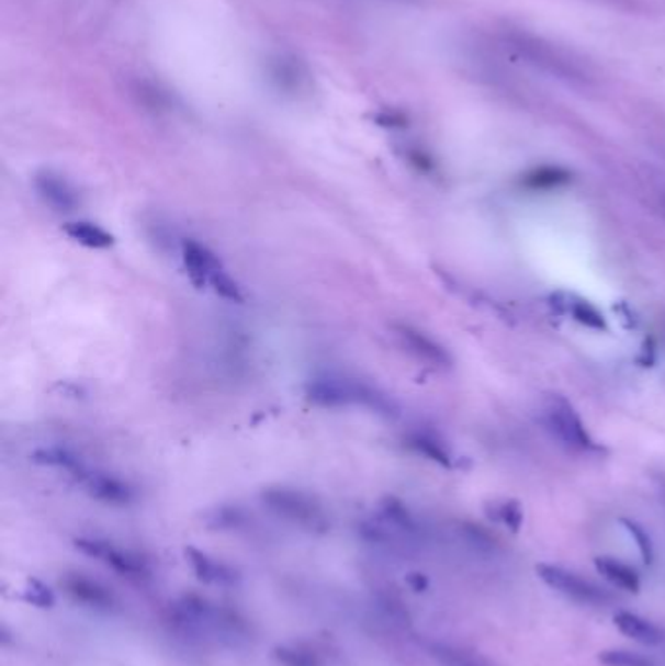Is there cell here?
<instances>
[{"label":"cell","mask_w":665,"mask_h":666,"mask_svg":"<svg viewBox=\"0 0 665 666\" xmlns=\"http://www.w3.org/2000/svg\"><path fill=\"white\" fill-rule=\"evenodd\" d=\"M508 44L516 49L534 69L546 72L554 78H561L572 84H589L594 80L591 67L578 53L556 45L543 35L531 34L523 30H511L506 34Z\"/></svg>","instance_id":"6da1fadb"},{"label":"cell","mask_w":665,"mask_h":666,"mask_svg":"<svg viewBox=\"0 0 665 666\" xmlns=\"http://www.w3.org/2000/svg\"><path fill=\"white\" fill-rule=\"evenodd\" d=\"M308 402L323 409L365 407L375 414H394V406L385 394L365 382L351 381L340 374H316L305 384Z\"/></svg>","instance_id":"7a4b0ae2"},{"label":"cell","mask_w":665,"mask_h":666,"mask_svg":"<svg viewBox=\"0 0 665 666\" xmlns=\"http://www.w3.org/2000/svg\"><path fill=\"white\" fill-rule=\"evenodd\" d=\"M174 622L192 635H211L217 640H243L248 635L245 620L223 606L211 605L205 598H180L172 608Z\"/></svg>","instance_id":"3957f363"},{"label":"cell","mask_w":665,"mask_h":666,"mask_svg":"<svg viewBox=\"0 0 665 666\" xmlns=\"http://www.w3.org/2000/svg\"><path fill=\"white\" fill-rule=\"evenodd\" d=\"M262 503L280 519L313 534H325L330 530V520L325 507L313 495L295 487H268L262 492Z\"/></svg>","instance_id":"277c9868"},{"label":"cell","mask_w":665,"mask_h":666,"mask_svg":"<svg viewBox=\"0 0 665 666\" xmlns=\"http://www.w3.org/2000/svg\"><path fill=\"white\" fill-rule=\"evenodd\" d=\"M544 425L566 449L574 452L599 450L596 441L587 433L578 411L562 396H549L544 402Z\"/></svg>","instance_id":"5b68a950"},{"label":"cell","mask_w":665,"mask_h":666,"mask_svg":"<svg viewBox=\"0 0 665 666\" xmlns=\"http://www.w3.org/2000/svg\"><path fill=\"white\" fill-rule=\"evenodd\" d=\"M537 575L551 589L559 590L564 597L572 598L582 605L604 606L613 600V597L607 590L597 587L594 580L584 579L576 573L566 572L556 565L541 563V565H537Z\"/></svg>","instance_id":"8992f818"},{"label":"cell","mask_w":665,"mask_h":666,"mask_svg":"<svg viewBox=\"0 0 665 666\" xmlns=\"http://www.w3.org/2000/svg\"><path fill=\"white\" fill-rule=\"evenodd\" d=\"M77 550H80L82 554L88 557H94L98 562L105 563L108 567H112L114 572L120 573L123 577H133V579H140V577H147L149 575V567L143 557L137 554H133L129 550H123L112 542H105V540H98V538H79L75 540Z\"/></svg>","instance_id":"52a82bcc"},{"label":"cell","mask_w":665,"mask_h":666,"mask_svg":"<svg viewBox=\"0 0 665 666\" xmlns=\"http://www.w3.org/2000/svg\"><path fill=\"white\" fill-rule=\"evenodd\" d=\"M72 479L87 492L92 499L114 505V507H127L135 501V489L122 477L112 476L108 472L90 467L88 464L80 467L79 472L72 476Z\"/></svg>","instance_id":"ba28073f"},{"label":"cell","mask_w":665,"mask_h":666,"mask_svg":"<svg viewBox=\"0 0 665 666\" xmlns=\"http://www.w3.org/2000/svg\"><path fill=\"white\" fill-rule=\"evenodd\" d=\"M34 190L55 213H75L79 208V191L59 172L40 170L34 176Z\"/></svg>","instance_id":"9c48e42d"},{"label":"cell","mask_w":665,"mask_h":666,"mask_svg":"<svg viewBox=\"0 0 665 666\" xmlns=\"http://www.w3.org/2000/svg\"><path fill=\"white\" fill-rule=\"evenodd\" d=\"M180 251H182V260H184L185 269L190 273V279L193 285L210 286V279L215 271L223 269L219 256L211 250L210 246L198 242L193 238H184L180 242Z\"/></svg>","instance_id":"30bf717a"},{"label":"cell","mask_w":665,"mask_h":666,"mask_svg":"<svg viewBox=\"0 0 665 666\" xmlns=\"http://www.w3.org/2000/svg\"><path fill=\"white\" fill-rule=\"evenodd\" d=\"M185 557H188V563L192 565L195 577L203 583H207V585L233 587L240 580V575L233 567H228L227 563L211 557V555L193 548V545L185 548Z\"/></svg>","instance_id":"8fae6325"},{"label":"cell","mask_w":665,"mask_h":666,"mask_svg":"<svg viewBox=\"0 0 665 666\" xmlns=\"http://www.w3.org/2000/svg\"><path fill=\"white\" fill-rule=\"evenodd\" d=\"M394 331H396L398 339L403 341V346L421 361L433 364V366H449L451 364V357L446 349L439 346L436 339L426 336L420 329L412 328L406 324H398V326H394Z\"/></svg>","instance_id":"7c38bea8"},{"label":"cell","mask_w":665,"mask_h":666,"mask_svg":"<svg viewBox=\"0 0 665 666\" xmlns=\"http://www.w3.org/2000/svg\"><path fill=\"white\" fill-rule=\"evenodd\" d=\"M63 587L69 592L70 597L79 600L82 605L97 608V610H112L115 606L114 595L100 585L98 580L88 579L80 573L69 575L63 580Z\"/></svg>","instance_id":"4fadbf2b"},{"label":"cell","mask_w":665,"mask_h":666,"mask_svg":"<svg viewBox=\"0 0 665 666\" xmlns=\"http://www.w3.org/2000/svg\"><path fill=\"white\" fill-rule=\"evenodd\" d=\"M615 625L619 632L624 633L631 640L639 641L642 645H660L665 640V633L657 628L656 623L650 622L642 616L632 614V612H617Z\"/></svg>","instance_id":"5bb4252c"},{"label":"cell","mask_w":665,"mask_h":666,"mask_svg":"<svg viewBox=\"0 0 665 666\" xmlns=\"http://www.w3.org/2000/svg\"><path fill=\"white\" fill-rule=\"evenodd\" d=\"M63 233L69 236L72 242L80 244L90 250H108L115 244L112 234L104 230L102 226L88 223V221H70L63 225Z\"/></svg>","instance_id":"9a60e30c"},{"label":"cell","mask_w":665,"mask_h":666,"mask_svg":"<svg viewBox=\"0 0 665 666\" xmlns=\"http://www.w3.org/2000/svg\"><path fill=\"white\" fill-rule=\"evenodd\" d=\"M596 569L599 575H604L605 579L613 583L617 589L627 590V592H639V573L634 572L631 565L619 562L615 557H597Z\"/></svg>","instance_id":"2e32d148"},{"label":"cell","mask_w":665,"mask_h":666,"mask_svg":"<svg viewBox=\"0 0 665 666\" xmlns=\"http://www.w3.org/2000/svg\"><path fill=\"white\" fill-rule=\"evenodd\" d=\"M32 460H34L35 464H40V466L61 470L65 474H69L70 477L75 476L80 467L87 464L84 460L80 459L79 454H75L69 449H61V447L35 450L34 454H32Z\"/></svg>","instance_id":"e0dca14e"},{"label":"cell","mask_w":665,"mask_h":666,"mask_svg":"<svg viewBox=\"0 0 665 666\" xmlns=\"http://www.w3.org/2000/svg\"><path fill=\"white\" fill-rule=\"evenodd\" d=\"M408 447L416 450L421 456L438 462L441 466H451V454L446 449L443 442H439L436 437L428 433H412L408 434Z\"/></svg>","instance_id":"ac0fdd59"},{"label":"cell","mask_w":665,"mask_h":666,"mask_svg":"<svg viewBox=\"0 0 665 666\" xmlns=\"http://www.w3.org/2000/svg\"><path fill=\"white\" fill-rule=\"evenodd\" d=\"M570 182V173L562 168H552V166H543V168H537L533 172L527 173L523 178V185L527 190L541 191L552 190V188H559L564 183Z\"/></svg>","instance_id":"d6986e66"},{"label":"cell","mask_w":665,"mask_h":666,"mask_svg":"<svg viewBox=\"0 0 665 666\" xmlns=\"http://www.w3.org/2000/svg\"><path fill=\"white\" fill-rule=\"evenodd\" d=\"M210 286L221 296V298H225L228 303H245V295H243V291H240V286H238L237 281L228 275L225 268L219 269V271H215L210 279Z\"/></svg>","instance_id":"ffe728a7"},{"label":"cell","mask_w":665,"mask_h":666,"mask_svg":"<svg viewBox=\"0 0 665 666\" xmlns=\"http://www.w3.org/2000/svg\"><path fill=\"white\" fill-rule=\"evenodd\" d=\"M568 312L574 316V320H578L579 324H584L587 328L605 329L604 314L597 311L596 306L587 303V301H574L568 303Z\"/></svg>","instance_id":"44dd1931"},{"label":"cell","mask_w":665,"mask_h":666,"mask_svg":"<svg viewBox=\"0 0 665 666\" xmlns=\"http://www.w3.org/2000/svg\"><path fill=\"white\" fill-rule=\"evenodd\" d=\"M599 661L605 666H654L649 657H642L639 653L627 650L604 651L599 655Z\"/></svg>","instance_id":"7402d4cb"},{"label":"cell","mask_w":665,"mask_h":666,"mask_svg":"<svg viewBox=\"0 0 665 666\" xmlns=\"http://www.w3.org/2000/svg\"><path fill=\"white\" fill-rule=\"evenodd\" d=\"M273 657L280 661L283 666H316L315 655H311L308 651L298 650V647H290L283 645L273 651Z\"/></svg>","instance_id":"603a6c76"},{"label":"cell","mask_w":665,"mask_h":666,"mask_svg":"<svg viewBox=\"0 0 665 666\" xmlns=\"http://www.w3.org/2000/svg\"><path fill=\"white\" fill-rule=\"evenodd\" d=\"M26 600L37 608H52L55 605V597L49 587L37 579H27Z\"/></svg>","instance_id":"cb8c5ba5"},{"label":"cell","mask_w":665,"mask_h":666,"mask_svg":"<svg viewBox=\"0 0 665 666\" xmlns=\"http://www.w3.org/2000/svg\"><path fill=\"white\" fill-rule=\"evenodd\" d=\"M436 657L441 658V663L447 666H486L482 665L481 658L466 655L463 651L449 650V647H436Z\"/></svg>","instance_id":"d4e9b609"},{"label":"cell","mask_w":665,"mask_h":666,"mask_svg":"<svg viewBox=\"0 0 665 666\" xmlns=\"http://www.w3.org/2000/svg\"><path fill=\"white\" fill-rule=\"evenodd\" d=\"M622 527L629 530V534L634 538V542L639 545L640 554H642V560L644 563H652V542H650V537L644 532V528L639 527L636 522H631V520H622Z\"/></svg>","instance_id":"484cf974"},{"label":"cell","mask_w":665,"mask_h":666,"mask_svg":"<svg viewBox=\"0 0 665 666\" xmlns=\"http://www.w3.org/2000/svg\"><path fill=\"white\" fill-rule=\"evenodd\" d=\"M494 519L501 520L511 530H517L519 524H521V520H523V512H521L517 503H501L498 512H494Z\"/></svg>","instance_id":"4316f807"},{"label":"cell","mask_w":665,"mask_h":666,"mask_svg":"<svg viewBox=\"0 0 665 666\" xmlns=\"http://www.w3.org/2000/svg\"><path fill=\"white\" fill-rule=\"evenodd\" d=\"M410 585L416 590H424L426 589V587H428V580L424 579L421 575H418V573H416V575H412L410 577Z\"/></svg>","instance_id":"83f0119b"}]
</instances>
